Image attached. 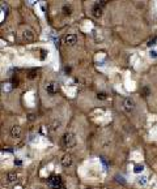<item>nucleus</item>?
<instances>
[{
    "mask_svg": "<svg viewBox=\"0 0 157 189\" xmlns=\"http://www.w3.org/2000/svg\"><path fill=\"white\" fill-rule=\"evenodd\" d=\"M60 163H62L63 167H69L72 164V157L69 154H64L60 159Z\"/></svg>",
    "mask_w": 157,
    "mask_h": 189,
    "instance_id": "obj_6",
    "label": "nucleus"
},
{
    "mask_svg": "<svg viewBox=\"0 0 157 189\" xmlns=\"http://www.w3.org/2000/svg\"><path fill=\"white\" fill-rule=\"evenodd\" d=\"M86 189H90V188H86Z\"/></svg>",
    "mask_w": 157,
    "mask_h": 189,
    "instance_id": "obj_19",
    "label": "nucleus"
},
{
    "mask_svg": "<svg viewBox=\"0 0 157 189\" xmlns=\"http://www.w3.org/2000/svg\"><path fill=\"white\" fill-rule=\"evenodd\" d=\"M63 12H64L66 16H69V14H71V12H72V9H71V7H69V5H64V7H63Z\"/></svg>",
    "mask_w": 157,
    "mask_h": 189,
    "instance_id": "obj_13",
    "label": "nucleus"
},
{
    "mask_svg": "<svg viewBox=\"0 0 157 189\" xmlns=\"http://www.w3.org/2000/svg\"><path fill=\"white\" fill-rule=\"evenodd\" d=\"M63 43L69 47L75 46V44L77 43V37L75 34H66V37L63 38Z\"/></svg>",
    "mask_w": 157,
    "mask_h": 189,
    "instance_id": "obj_4",
    "label": "nucleus"
},
{
    "mask_svg": "<svg viewBox=\"0 0 157 189\" xmlns=\"http://www.w3.org/2000/svg\"><path fill=\"white\" fill-rule=\"evenodd\" d=\"M149 56H151V58H152V59H156L157 58V52H156V51H149Z\"/></svg>",
    "mask_w": 157,
    "mask_h": 189,
    "instance_id": "obj_16",
    "label": "nucleus"
},
{
    "mask_svg": "<svg viewBox=\"0 0 157 189\" xmlns=\"http://www.w3.org/2000/svg\"><path fill=\"white\" fill-rule=\"evenodd\" d=\"M7 180H8V181H9V183L16 181V180H17V175H16V173H8Z\"/></svg>",
    "mask_w": 157,
    "mask_h": 189,
    "instance_id": "obj_12",
    "label": "nucleus"
},
{
    "mask_svg": "<svg viewBox=\"0 0 157 189\" xmlns=\"http://www.w3.org/2000/svg\"><path fill=\"white\" fill-rule=\"evenodd\" d=\"M60 125H62V123H60V120L58 119H55V120H53L51 121V124H50V129L53 131V132H56L60 128Z\"/></svg>",
    "mask_w": 157,
    "mask_h": 189,
    "instance_id": "obj_9",
    "label": "nucleus"
},
{
    "mask_svg": "<svg viewBox=\"0 0 157 189\" xmlns=\"http://www.w3.org/2000/svg\"><path fill=\"white\" fill-rule=\"evenodd\" d=\"M58 90H59V88H58V83L56 82H50V83H47L46 85V91L49 93V94H51V95L56 94Z\"/></svg>",
    "mask_w": 157,
    "mask_h": 189,
    "instance_id": "obj_5",
    "label": "nucleus"
},
{
    "mask_svg": "<svg viewBox=\"0 0 157 189\" xmlns=\"http://www.w3.org/2000/svg\"><path fill=\"white\" fill-rule=\"evenodd\" d=\"M63 145H64L67 149L73 148V146L76 145V137H75V134L71 133V132L66 133L64 136H63Z\"/></svg>",
    "mask_w": 157,
    "mask_h": 189,
    "instance_id": "obj_1",
    "label": "nucleus"
},
{
    "mask_svg": "<svg viewBox=\"0 0 157 189\" xmlns=\"http://www.w3.org/2000/svg\"><path fill=\"white\" fill-rule=\"evenodd\" d=\"M21 134V128L19 127V125H14V127H12L11 129V136L13 137V138H19Z\"/></svg>",
    "mask_w": 157,
    "mask_h": 189,
    "instance_id": "obj_7",
    "label": "nucleus"
},
{
    "mask_svg": "<svg viewBox=\"0 0 157 189\" xmlns=\"http://www.w3.org/2000/svg\"><path fill=\"white\" fill-rule=\"evenodd\" d=\"M97 99H99V101L106 99V93H98V94H97Z\"/></svg>",
    "mask_w": 157,
    "mask_h": 189,
    "instance_id": "obj_14",
    "label": "nucleus"
},
{
    "mask_svg": "<svg viewBox=\"0 0 157 189\" xmlns=\"http://www.w3.org/2000/svg\"><path fill=\"white\" fill-rule=\"evenodd\" d=\"M145 183H147V179H145V178H139V179H138V184L144 185Z\"/></svg>",
    "mask_w": 157,
    "mask_h": 189,
    "instance_id": "obj_15",
    "label": "nucleus"
},
{
    "mask_svg": "<svg viewBox=\"0 0 157 189\" xmlns=\"http://www.w3.org/2000/svg\"><path fill=\"white\" fill-rule=\"evenodd\" d=\"M92 12H93V16H94V17H101L102 16V8L99 7L98 4H96L94 7H93Z\"/></svg>",
    "mask_w": 157,
    "mask_h": 189,
    "instance_id": "obj_10",
    "label": "nucleus"
},
{
    "mask_svg": "<svg viewBox=\"0 0 157 189\" xmlns=\"http://www.w3.org/2000/svg\"><path fill=\"white\" fill-rule=\"evenodd\" d=\"M144 171V166L143 164H136V166L134 167V172L135 173H141Z\"/></svg>",
    "mask_w": 157,
    "mask_h": 189,
    "instance_id": "obj_11",
    "label": "nucleus"
},
{
    "mask_svg": "<svg viewBox=\"0 0 157 189\" xmlns=\"http://www.w3.org/2000/svg\"><path fill=\"white\" fill-rule=\"evenodd\" d=\"M14 164H17V166H21V160H14Z\"/></svg>",
    "mask_w": 157,
    "mask_h": 189,
    "instance_id": "obj_18",
    "label": "nucleus"
},
{
    "mask_svg": "<svg viewBox=\"0 0 157 189\" xmlns=\"http://www.w3.org/2000/svg\"><path fill=\"white\" fill-rule=\"evenodd\" d=\"M22 37H24V39L28 41V42H32L33 39H34V34H33L32 30H24Z\"/></svg>",
    "mask_w": 157,
    "mask_h": 189,
    "instance_id": "obj_8",
    "label": "nucleus"
},
{
    "mask_svg": "<svg viewBox=\"0 0 157 189\" xmlns=\"http://www.w3.org/2000/svg\"><path fill=\"white\" fill-rule=\"evenodd\" d=\"M49 185L53 189H62L63 188V180L60 176H56V175H54V176H50V179H49Z\"/></svg>",
    "mask_w": 157,
    "mask_h": 189,
    "instance_id": "obj_3",
    "label": "nucleus"
},
{
    "mask_svg": "<svg viewBox=\"0 0 157 189\" xmlns=\"http://www.w3.org/2000/svg\"><path fill=\"white\" fill-rule=\"evenodd\" d=\"M155 42H156V38H155V39H153V41H151V42H149V43H148V46H149V47H152V46H155Z\"/></svg>",
    "mask_w": 157,
    "mask_h": 189,
    "instance_id": "obj_17",
    "label": "nucleus"
},
{
    "mask_svg": "<svg viewBox=\"0 0 157 189\" xmlns=\"http://www.w3.org/2000/svg\"><path fill=\"white\" fill-rule=\"evenodd\" d=\"M122 107H123V110H125V112L131 113V112H134V110H135V107H136V104H135V101L132 99V98L128 97V98H125V99H123Z\"/></svg>",
    "mask_w": 157,
    "mask_h": 189,
    "instance_id": "obj_2",
    "label": "nucleus"
}]
</instances>
